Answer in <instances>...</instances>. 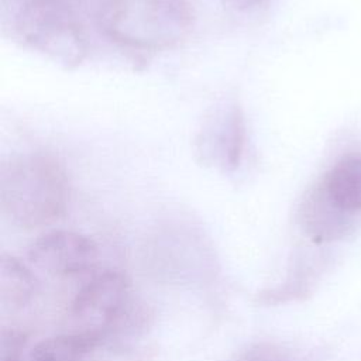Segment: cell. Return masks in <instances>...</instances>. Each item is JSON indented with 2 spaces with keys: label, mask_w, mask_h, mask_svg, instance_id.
Returning a JSON list of instances; mask_svg holds the SVG:
<instances>
[{
  "label": "cell",
  "mask_w": 361,
  "mask_h": 361,
  "mask_svg": "<svg viewBox=\"0 0 361 361\" xmlns=\"http://www.w3.org/2000/svg\"><path fill=\"white\" fill-rule=\"evenodd\" d=\"M68 197L66 173L49 154H23L1 166L0 206L18 227L34 228L55 221L63 214Z\"/></svg>",
  "instance_id": "cell-1"
},
{
  "label": "cell",
  "mask_w": 361,
  "mask_h": 361,
  "mask_svg": "<svg viewBox=\"0 0 361 361\" xmlns=\"http://www.w3.org/2000/svg\"><path fill=\"white\" fill-rule=\"evenodd\" d=\"M186 0H103L97 11L102 32L116 44L138 51L168 49L193 27Z\"/></svg>",
  "instance_id": "cell-2"
},
{
  "label": "cell",
  "mask_w": 361,
  "mask_h": 361,
  "mask_svg": "<svg viewBox=\"0 0 361 361\" xmlns=\"http://www.w3.org/2000/svg\"><path fill=\"white\" fill-rule=\"evenodd\" d=\"M14 31L24 45L66 69L80 65L89 51L79 18L62 0H28L16 14Z\"/></svg>",
  "instance_id": "cell-3"
},
{
  "label": "cell",
  "mask_w": 361,
  "mask_h": 361,
  "mask_svg": "<svg viewBox=\"0 0 361 361\" xmlns=\"http://www.w3.org/2000/svg\"><path fill=\"white\" fill-rule=\"evenodd\" d=\"M245 140L241 106L234 99H223L203 117L195 138V149L204 165L233 172L241 164Z\"/></svg>",
  "instance_id": "cell-4"
},
{
  "label": "cell",
  "mask_w": 361,
  "mask_h": 361,
  "mask_svg": "<svg viewBox=\"0 0 361 361\" xmlns=\"http://www.w3.org/2000/svg\"><path fill=\"white\" fill-rule=\"evenodd\" d=\"M130 305V282L114 269L103 271L90 278L73 296L71 316L83 327L100 333L103 337L127 313Z\"/></svg>",
  "instance_id": "cell-5"
},
{
  "label": "cell",
  "mask_w": 361,
  "mask_h": 361,
  "mask_svg": "<svg viewBox=\"0 0 361 361\" xmlns=\"http://www.w3.org/2000/svg\"><path fill=\"white\" fill-rule=\"evenodd\" d=\"M96 243L76 231L54 230L39 235L28 248V261L54 278L83 275L96 265Z\"/></svg>",
  "instance_id": "cell-6"
},
{
  "label": "cell",
  "mask_w": 361,
  "mask_h": 361,
  "mask_svg": "<svg viewBox=\"0 0 361 361\" xmlns=\"http://www.w3.org/2000/svg\"><path fill=\"white\" fill-rule=\"evenodd\" d=\"M351 214L333 204L317 183L303 197L299 209L300 226L316 243L343 237L351 227Z\"/></svg>",
  "instance_id": "cell-7"
},
{
  "label": "cell",
  "mask_w": 361,
  "mask_h": 361,
  "mask_svg": "<svg viewBox=\"0 0 361 361\" xmlns=\"http://www.w3.org/2000/svg\"><path fill=\"white\" fill-rule=\"evenodd\" d=\"M317 186L340 210L351 216L361 213V155L348 154L337 159Z\"/></svg>",
  "instance_id": "cell-8"
},
{
  "label": "cell",
  "mask_w": 361,
  "mask_h": 361,
  "mask_svg": "<svg viewBox=\"0 0 361 361\" xmlns=\"http://www.w3.org/2000/svg\"><path fill=\"white\" fill-rule=\"evenodd\" d=\"M104 337L90 330H78L48 337L32 347L28 361H85Z\"/></svg>",
  "instance_id": "cell-9"
},
{
  "label": "cell",
  "mask_w": 361,
  "mask_h": 361,
  "mask_svg": "<svg viewBox=\"0 0 361 361\" xmlns=\"http://www.w3.org/2000/svg\"><path fill=\"white\" fill-rule=\"evenodd\" d=\"M37 279L18 258L3 254L0 261V298L3 310L16 312L28 306L37 293Z\"/></svg>",
  "instance_id": "cell-10"
},
{
  "label": "cell",
  "mask_w": 361,
  "mask_h": 361,
  "mask_svg": "<svg viewBox=\"0 0 361 361\" xmlns=\"http://www.w3.org/2000/svg\"><path fill=\"white\" fill-rule=\"evenodd\" d=\"M240 361H299L293 354L272 343H257L250 345Z\"/></svg>",
  "instance_id": "cell-11"
},
{
  "label": "cell",
  "mask_w": 361,
  "mask_h": 361,
  "mask_svg": "<svg viewBox=\"0 0 361 361\" xmlns=\"http://www.w3.org/2000/svg\"><path fill=\"white\" fill-rule=\"evenodd\" d=\"M27 337L16 329L3 330L1 333V355L0 361H24V348Z\"/></svg>",
  "instance_id": "cell-12"
},
{
  "label": "cell",
  "mask_w": 361,
  "mask_h": 361,
  "mask_svg": "<svg viewBox=\"0 0 361 361\" xmlns=\"http://www.w3.org/2000/svg\"><path fill=\"white\" fill-rule=\"evenodd\" d=\"M227 1L237 8H252L265 3L267 0H227Z\"/></svg>",
  "instance_id": "cell-13"
}]
</instances>
